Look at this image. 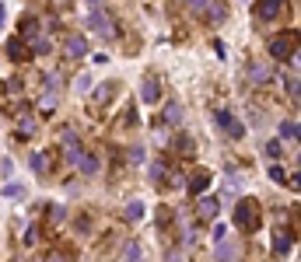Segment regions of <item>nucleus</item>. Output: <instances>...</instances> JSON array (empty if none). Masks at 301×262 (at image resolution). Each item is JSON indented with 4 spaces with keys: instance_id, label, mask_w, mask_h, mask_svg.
<instances>
[{
    "instance_id": "7c9ffc66",
    "label": "nucleus",
    "mask_w": 301,
    "mask_h": 262,
    "mask_svg": "<svg viewBox=\"0 0 301 262\" xmlns=\"http://www.w3.org/2000/svg\"><path fill=\"white\" fill-rule=\"evenodd\" d=\"M280 154H284V140H270V143H266V157H273V161H277Z\"/></svg>"
},
{
    "instance_id": "412c9836",
    "label": "nucleus",
    "mask_w": 301,
    "mask_h": 262,
    "mask_svg": "<svg viewBox=\"0 0 301 262\" xmlns=\"http://www.w3.org/2000/svg\"><path fill=\"white\" fill-rule=\"evenodd\" d=\"M165 123H168V126H179V123H182V105H179V102H168V105H165Z\"/></svg>"
},
{
    "instance_id": "e433bc0d",
    "label": "nucleus",
    "mask_w": 301,
    "mask_h": 262,
    "mask_svg": "<svg viewBox=\"0 0 301 262\" xmlns=\"http://www.w3.org/2000/svg\"><path fill=\"white\" fill-rule=\"evenodd\" d=\"M130 161H133V164H144V147H133V150H130Z\"/></svg>"
},
{
    "instance_id": "f704fd0d",
    "label": "nucleus",
    "mask_w": 301,
    "mask_h": 262,
    "mask_svg": "<svg viewBox=\"0 0 301 262\" xmlns=\"http://www.w3.org/2000/svg\"><path fill=\"white\" fill-rule=\"evenodd\" d=\"M175 147H179V154H193V140H189V136H179Z\"/></svg>"
},
{
    "instance_id": "c9c22d12",
    "label": "nucleus",
    "mask_w": 301,
    "mask_h": 262,
    "mask_svg": "<svg viewBox=\"0 0 301 262\" xmlns=\"http://www.w3.org/2000/svg\"><path fill=\"white\" fill-rule=\"evenodd\" d=\"M56 88H60V73H49L46 77V91H56Z\"/></svg>"
},
{
    "instance_id": "1a4fd4ad",
    "label": "nucleus",
    "mask_w": 301,
    "mask_h": 262,
    "mask_svg": "<svg viewBox=\"0 0 301 262\" xmlns=\"http://www.w3.org/2000/svg\"><path fill=\"white\" fill-rule=\"evenodd\" d=\"M60 143H63V150H67V161L70 164H77V157H81V136H77L74 130H63V136H60Z\"/></svg>"
},
{
    "instance_id": "f03ea898",
    "label": "nucleus",
    "mask_w": 301,
    "mask_h": 262,
    "mask_svg": "<svg viewBox=\"0 0 301 262\" xmlns=\"http://www.w3.org/2000/svg\"><path fill=\"white\" fill-rule=\"evenodd\" d=\"M88 28H91L98 39H105V42L116 39V21H112V14H109L105 7H91V11H88Z\"/></svg>"
},
{
    "instance_id": "c756f323",
    "label": "nucleus",
    "mask_w": 301,
    "mask_h": 262,
    "mask_svg": "<svg viewBox=\"0 0 301 262\" xmlns=\"http://www.w3.org/2000/svg\"><path fill=\"white\" fill-rule=\"evenodd\" d=\"M123 259L126 262H140V241H130L126 252H123Z\"/></svg>"
},
{
    "instance_id": "2f4dec72",
    "label": "nucleus",
    "mask_w": 301,
    "mask_h": 262,
    "mask_svg": "<svg viewBox=\"0 0 301 262\" xmlns=\"http://www.w3.org/2000/svg\"><path fill=\"white\" fill-rule=\"evenodd\" d=\"M186 4H189V11H193L196 18H203V14H207V7H210V0H186Z\"/></svg>"
},
{
    "instance_id": "dca6fc26",
    "label": "nucleus",
    "mask_w": 301,
    "mask_h": 262,
    "mask_svg": "<svg viewBox=\"0 0 301 262\" xmlns=\"http://www.w3.org/2000/svg\"><path fill=\"white\" fill-rule=\"evenodd\" d=\"M203 18H207L210 25H221V21H224V18H228L224 4H221V0H210V7H207V14H203Z\"/></svg>"
},
{
    "instance_id": "a18cd8bd",
    "label": "nucleus",
    "mask_w": 301,
    "mask_h": 262,
    "mask_svg": "<svg viewBox=\"0 0 301 262\" xmlns=\"http://www.w3.org/2000/svg\"><path fill=\"white\" fill-rule=\"evenodd\" d=\"M102 4H105V0H88V11H91V7H102Z\"/></svg>"
},
{
    "instance_id": "9b49d317",
    "label": "nucleus",
    "mask_w": 301,
    "mask_h": 262,
    "mask_svg": "<svg viewBox=\"0 0 301 262\" xmlns=\"http://www.w3.org/2000/svg\"><path fill=\"white\" fill-rule=\"evenodd\" d=\"M4 53H7V60H14V63H25L28 60V46H25V39H7V46H4Z\"/></svg>"
},
{
    "instance_id": "9d476101",
    "label": "nucleus",
    "mask_w": 301,
    "mask_h": 262,
    "mask_svg": "<svg viewBox=\"0 0 301 262\" xmlns=\"http://www.w3.org/2000/svg\"><path fill=\"white\" fill-rule=\"evenodd\" d=\"M77 171H81V175H88V179H91V175H98V171H102V157H98V154L81 150V157H77Z\"/></svg>"
},
{
    "instance_id": "79ce46f5",
    "label": "nucleus",
    "mask_w": 301,
    "mask_h": 262,
    "mask_svg": "<svg viewBox=\"0 0 301 262\" xmlns=\"http://www.w3.org/2000/svg\"><path fill=\"white\" fill-rule=\"evenodd\" d=\"M224 234H228V227H224V224H217V227H214V238H217V241H224Z\"/></svg>"
},
{
    "instance_id": "f257e3e1",
    "label": "nucleus",
    "mask_w": 301,
    "mask_h": 262,
    "mask_svg": "<svg viewBox=\"0 0 301 262\" xmlns=\"http://www.w3.org/2000/svg\"><path fill=\"white\" fill-rule=\"evenodd\" d=\"M231 220L238 224V231L242 234H252V231H259V203L249 196H242L235 203V213H231Z\"/></svg>"
},
{
    "instance_id": "c85d7f7f",
    "label": "nucleus",
    "mask_w": 301,
    "mask_h": 262,
    "mask_svg": "<svg viewBox=\"0 0 301 262\" xmlns=\"http://www.w3.org/2000/svg\"><path fill=\"white\" fill-rule=\"evenodd\" d=\"M74 231L77 234H91V217H88V213H81L74 220Z\"/></svg>"
},
{
    "instance_id": "a211bd4d",
    "label": "nucleus",
    "mask_w": 301,
    "mask_h": 262,
    "mask_svg": "<svg viewBox=\"0 0 301 262\" xmlns=\"http://www.w3.org/2000/svg\"><path fill=\"white\" fill-rule=\"evenodd\" d=\"M49 49H53V42H49L46 35H35V39H32V46H28V56H46Z\"/></svg>"
},
{
    "instance_id": "aec40b11",
    "label": "nucleus",
    "mask_w": 301,
    "mask_h": 262,
    "mask_svg": "<svg viewBox=\"0 0 301 262\" xmlns=\"http://www.w3.org/2000/svg\"><path fill=\"white\" fill-rule=\"evenodd\" d=\"M28 168H32L35 175H46V171H49V157H46L42 150H35V154L28 157Z\"/></svg>"
},
{
    "instance_id": "20e7f679",
    "label": "nucleus",
    "mask_w": 301,
    "mask_h": 262,
    "mask_svg": "<svg viewBox=\"0 0 301 262\" xmlns=\"http://www.w3.org/2000/svg\"><path fill=\"white\" fill-rule=\"evenodd\" d=\"M217 126L224 130L228 140H242V136H245V123H242L235 112H228V109H221V112H217Z\"/></svg>"
},
{
    "instance_id": "4c0bfd02",
    "label": "nucleus",
    "mask_w": 301,
    "mask_h": 262,
    "mask_svg": "<svg viewBox=\"0 0 301 262\" xmlns=\"http://www.w3.org/2000/svg\"><path fill=\"white\" fill-rule=\"evenodd\" d=\"M287 95H291V102L298 105V80H287Z\"/></svg>"
},
{
    "instance_id": "ea45409f",
    "label": "nucleus",
    "mask_w": 301,
    "mask_h": 262,
    "mask_svg": "<svg viewBox=\"0 0 301 262\" xmlns=\"http://www.w3.org/2000/svg\"><path fill=\"white\" fill-rule=\"evenodd\" d=\"M7 91H11V95H18V91H21V80H18V77H14V80H7Z\"/></svg>"
},
{
    "instance_id": "473e14b6",
    "label": "nucleus",
    "mask_w": 301,
    "mask_h": 262,
    "mask_svg": "<svg viewBox=\"0 0 301 262\" xmlns=\"http://www.w3.org/2000/svg\"><path fill=\"white\" fill-rule=\"evenodd\" d=\"M74 88L81 91V95H88V91L95 88V80H91V73H81V77H77V84H74Z\"/></svg>"
},
{
    "instance_id": "b1692460",
    "label": "nucleus",
    "mask_w": 301,
    "mask_h": 262,
    "mask_svg": "<svg viewBox=\"0 0 301 262\" xmlns=\"http://www.w3.org/2000/svg\"><path fill=\"white\" fill-rule=\"evenodd\" d=\"M280 140H287V143L298 140V123H294V119H284V123H280Z\"/></svg>"
},
{
    "instance_id": "4be33fe9",
    "label": "nucleus",
    "mask_w": 301,
    "mask_h": 262,
    "mask_svg": "<svg viewBox=\"0 0 301 262\" xmlns=\"http://www.w3.org/2000/svg\"><path fill=\"white\" fill-rule=\"evenodd\" d=\"M165 171H168V164H165V161H154V164H150V168H147L150 182H154V186H158V189H161V186H165Z\"/></svg>"
},
{
    "instance_id": "a19ab883",
    "label": "nucleus",
    "mask_w": 301,
    "mask_h": 262,
    "mask_svg": "<svg viewBox=\"0 0 301 262\" xmlns=\"http://www.w3.org/2000/svg\"><path fill=\"white\" fill-rule=\"evenodd\" d=\"M0 171H4V175H11V171H14V164H11V157H4V161H0Z\"/></svg>"
},
{
    "instance_id": "39448f33",
    "label": "nucleus",
    "mask_w": 301,
    "mask_h": 262,
    "mask_svg": "<svg viewBox=\"0 0 301 262\" xmlns=\"http://www.w3.org/2000/svg\"><path fill=\"white\" fill-rule=\"evenodd\" d=\"M217 213H221V199L217 196H196V217L200 220H217Z\"/></svg>"
},
{
    "instance_id": "f3484780",
    "label": "nucleus",
    "mask_w": 301,
    "mask_h": 262,
    "mask_svg": "<svg viewBox=\"0 0 301 262\" xmlns=\"http://www.w3.org/2000/svg\"><path fill=\"white\" fill-rule=\"evenodd\" d=\"M217 259H221V262H242V248L221 241V245H217Z\"/></svg>"
},
{
    "instance_id": "37998d69",
    "label": "nucleus",
    "mask_w": 301,
    "mask_h": 262,
    "mask_svg": "<svg viewBox=\"0 0 301 262\" xmlns=\"http://www.w3.org/2000/svg\"><path fill=\"white\" fill-rule=\"evenodd\" d=\"M4 21H7V4H0V28H4Z\"/></svg>"
},
{
    "instance_id": "423d86ee",
    "label": "nucleus",
    "mask_w": 301,
    "mask_h": 262,
    "mask_svg": "<svg viewBox=\"0 0 301 262\" xmlns=\"http://www.w3.org/2000/svg\"><path fill=\"white\" fill-rule=\"evenodd\" d=\"M63 56L67 60H84L88 56V39L84 35H67L63 39Z\"/></svg>"
},
{
    "instance_id": "6e6552de",
    "label": "nucleus",
    "mask_w": 301,
    "mask_h": 262,
    "mask_svg": "<svg viewBox=\"0 0 301 262\" xmlns=\"http://www.w3.org/2000/svg\"><path fill=\"white\" fill-rule=\"evenodd\" d=\"M140 102H144V105H158V102H161V84H158V77H144V80H140Z\"/></svg>"
},
{
    "instance_id": "a878e982",
    "label": "nucleus",
    "mask_w": 301,
    "mask_h": 262,
    "mask_svg": "<svg viewBox=\"0 0 301 262\" xmlns=\"http://www.w3.org/2000/svg\"><path fill=\"white\" fill-rule=\"evenodd\" d=\"M56 112V91H46L42 95V116H53Z\"/></svg>"
},
{
    "instance_id": "ddd939ff",
    "label": "nucleus",
    "mask_w": 301,
    "mask_h": 262,
    "mask_svg": "<svg viewBox=\"0 0 301 262\" xmlns=\"http://www.w3.org/2000/svg\"><path fill=\"white\" fill-rule=\"evenodd\" d=\"M291 252H294V238L284 234V231H277V234H273V255H277V259H287Z\"/></svg>"
},
{
    "instance_id": "393cba45",
    "label": "nucleus",
    "mask_w": 301,
    "mask_h": 262,
    "mask_svg": "<svg viewBox=\"0 0 301 262\" xmlns=\"http://www.w3.org/2000/svg\"><path fill=\"white\" fill-rule=\"evenodd\" d=\"M25 193H28V189H25L21 182H11V186H4V196H7V199H25Z\"/></svg>"
},
{
    "instance_id": "6ab92c4d",
    "label": "nucleus",
    "mask_w": 301,
    "mask_h": 262,
    "mask_svg": "<svg viewBox=\"0 0 301 262\" xmlns=\"http://www.w3.org/2000/svg\"><path fill=\"white\" fill-rule=\"evenodd\" d=\"M116 88H119V80H102V88L95 91V102H98V105H105V102L116 95Z\"/></svg>"
},
{
    "instance_id": "7ed1b4c3",
    "label": "nucleus",
    "mask_w": 301,
    "mask_h": 262,
    "mask_svg": "<svg viewBox=\"0 0 301 262\" xmlns=\"http://www.w3.org/2000/svg\"><path fill=\"white\" fill-rule=\"evenodd\" d=\"M266 53L277 60V63H298V39L294 35H277V39H270V46H266Z\"/></svg>"
},
{
    "instance_id": "2eb2a0df",
    "label": "nucleus",
    "mask_w": 301,
    "mask_h": 262,
    "mask_svg": "<svg viewBox=\"0 0 301 262\" xmlns=\"http://www.w3.org/2000/svg\"><path fill=\"white\" fill-rule=\"evenodd\" d=\"M18 28H21V35H18V39H35V35H39V18H32V14H25Z\"/></svg>"
},
{
    "instance_id": "c03bdc74",
    "label": "nucleus",
    "mask_w": 301,
    "mask_h": 262,
    "mask_svg": "<svg viewBox=\"0 0 301 262\" xmlns=\"http://www.w3.org/2000/svg\"><path fill=\"white\" fill-rule=\"evenodd\" d=\"M46 262H67V259H63V255H56V252H53V255H49V259H46Z\"/></svg>"
},
{
    "instance_id": "cd10ccee",
    "label": "nucleus",
    "mask_w": 301,
    "mask_h": 262,
    "mask_svg": "<svg viewBox=\"0 0 301 262\" xmlns=\"http://www.w3.org/2000/svg\"><path fill=\"white\" fill-rule=\"evenodd\" d=\"M46 217H49V224H63V217H67V213H63V206H60V203H49Z\"/></svg>"
},
{
    "instance_id": "f8f14e48",
    "label": "nucleus",
    "mask_w": 301,
    "mask_h": 262,
    "mask_svg": "<svg viewBox=\"0 0 301 262\" xmlns=\"http://www.w3.org/2000/svg\"><path fill=\"white\" fill-rule=\"evenodd\" d=\"M280 11H284V0H259L256 4V18L259 21H273Z\"/></svg>"
},
{
    "instance_id": "58836bf2",
    "label": "nucleus",
    "mask_w": 301,
    "mask_h": 262,
    "mask_svg": "<svg viewBox=\"0 0 301 262\" xmlns=\"http://www.w3.org/2000/svg\"><path fill=\"white\" fill-rule=\"evenodd\" d=\"M35 238H39V227H28V234H25V245H35Z\"/></svg>"
},
{
    "instance_id": "0eeeda50",
    "label": "nucleus",
    "mask_w": 301,
    "mask_h": 262,
    "mask_svg": "<svg viewBox=\"0 0 301 262\" xmlns=\"http://www.w3.org/2000/svg\"><path fill=\"white\" fill-rule=\"evenodd\" d=\"M35 130H39L35 116H32L28 109H21V112H18V140H21V143H28V140L35 136Z\"/></svg>"
},
{
    "instance_id": "72a5a7b5",
    "label": "nucleus",
    "mask_w": 301,
    "mask_h": 262,
    "mask_svg": "<svg viewBox=\"0 0 301 262\" xmlns=\"http://www.w3.org/2000/svg\"><path fill=\"white\" fill-rule=\"evenodd\" d=\"M249 77L259 84V80H266V77H270V70H266V66H259V63H252V66H249Z\"/></svg>"
},
{
    "instance_id": "bb28decb",
    "label": "nucleus",
    "mask_w": 301,
    "mask_h": 262,
    "mask_svg": "<svg viewBox=\"0 0 301 262\" xmlns=\"http://www.w3.org/2000/svg\"><path fill=\"white\" fill-rule=\"evenodd\" d=\"M270 179H273L277 186H287V171H284V164L273 161V164H270Z\"/></svg>"
},
{
    "instance_id": "4468645a",
    "label": "nucleus",
    "mask_w": 301,
    "mask_h": 262,
    "mask_svg": "<svg viewBox=\"0 0 301 262\" xmlns=\"http://www.w3.org/2000/svg\"><path fill=\"white\" fill-rule=\"evenodd\" d=\"M207 189H210V171H196L189 179V196H203Z\"/></svg>"
},
{
    "instance_id": "5701e85b",
    "label": "nucleus",
    "mask_w": 301,
    "mask_h": 262,
    "mask_svg": "<svg viewBox=\"0 0 301 262\" xmlns=\"http://www.w3.org/2000/svg\"><path fill=\"white\" fill-rule=\"evenodd\" d=\"M130 224H137V220H144V203L140 199H133V203H126V213H123Z\"/></svg>"
}]
</instances>
